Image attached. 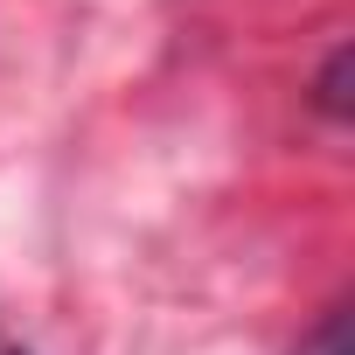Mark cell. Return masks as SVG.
Listing matches in <instances>:
<instances>
[{
    "label": "cell",
    "instance_id": "6da1fadb",
    "mask_svg": "<svg viewBox=\"0 0 355 355\" xmlns=\"http://www.w3.org/2000/svg\"><path fill=\"white\" fill-rule=\"evenodd\" d=\"M348 70H355V49H334L327 56V77H320V105L334 119H348Z\"/></svg>",
    "mask_w": 355,
    "mask_h": 355
},
{
    "label": "cell",
    "instance_id": "7a4b0ae2",
    "mask_svg": "<svg viewBox=\"0 0 355 355\" xmlns=\"http://www.w3.org/2000/svg\"><path fill=\"white\" fill-rule=\"evenodd\" d=\"M306 355H348V320H341V313H334V320H327V327H320V341H313V348H306Z\"/></svg>",
    "mask_w": 355,
    "mask_h": 355
}]
</instances>
